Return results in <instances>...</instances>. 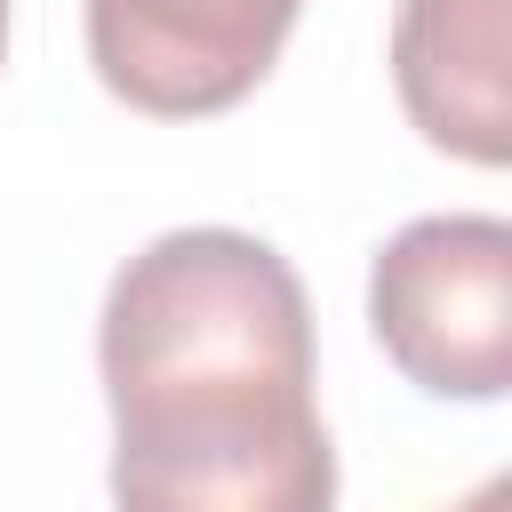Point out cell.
Segmentation results:
<instances>
[{"instance_id": "cell-6", "label": "cell", "mask_w": 512, "mask_h": 512, "mask_svg": "<svg viewBox=\"0 0 512 512\" xmlns=\"http://www.w3.org/2000/svg\"><path fill=\"white\" fill-rule=\"evenodd\" d=\"M0 56H8V0H0Z\"/></svg>"}, {"instance_id": "cell-1", "label": "cell", "mask_w": 512, "mask_h": 512, "mask_svg": "<svg viewBox=\"0 0 512 512\" xmlns=\"http://www.w3.org/2000/svg\"><path fill=\"white\" fill-rule=\"evenodd\" d=\"M112 512H336L296 264L232 224L144 240L96 312Z\"/></svg>"}, {"instance_id": "cell-5", "label": "cell", "mask_w": 512, "mask_h": 512, "mask_svg": "<svg viewBox=\"0 0 512 512\" xmlns=\"http://www.w3.org/2000/svg\"><path fill=\"white\" fill-rule=\"evenodd\" d=\"M448 512H512V480L496 472V480H480V488H472L464 504H448Z\"/></svg>"}, {"instance_id": "cell-4", "label": "cell", "mask_w": 512, "mask_h": 512, "mask_svg": "<svg viewBox=\"0 0 512 512\" xmlns=\"http://www.w3.org/2000/svg\"><path fill=\"white\" fill-rule=\"evenodd\" d=\"M504 0H400L392 8V88L424 144L504 168L512 88H504Z\"/></svg>"}, {"instance_id": "cell-2", "label": "cell", "mask_w": 512, "mask_h": 512, "mask_svg": "<svg viewBox=\"0 0 512 512\" xmlns=\"http://www.w3.org/2000/svg\"><path fill=\"white\" fill-rule=\"evenodd\" d=\"M368 328L432 400H504L512 384V224L416 216L368 264Z\"/></svg>"}, {"instance_id": "cell-3", "label": "cell", "mask_w": 512, "mask_h": 512, "mask_svg": "<svg viewBox=\"0 0 512 512\" xmlns=\"http://www.w3.org/2000/svg\"><path fill=\"white\" fill-rule=\"evenodd\" d=\"M304 0H88L96 80L152 120L232 112L288 48Z\"/></svg>"}]
</instances>
